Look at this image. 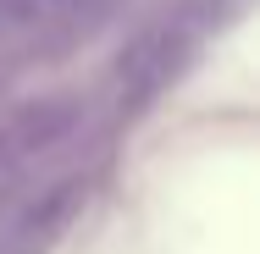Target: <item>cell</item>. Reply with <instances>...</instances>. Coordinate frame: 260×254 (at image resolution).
Listing matches in <instances>:
<instances>
[{
	"instance_id": "obj_2",
	"label": "cell",
	"mask_w": 260,
	"mask_h": 254,
	"mask_svg": "<svg viewBox=\"0 0 260 254\" xmlns=\"http://www.w3.org/2000/svg\"><path fill=\"white\" fill-rule=\"evenodd\" d=\"M78 127V100H34L22 105L6 133H0V183H11L17 171H28L34 160H45L50 150H61Z\"/></svg>"
},
{
	"instance_id": "obj_1",
	"label": "cell",
	"mask_w": 260,
	"mask_h": 254,
	"mask_svg": "<svg viewBox=\"0 0 260 254\" xmlns=\"http://www.w3.org/2000/svg\"><path fill=\"white\" fill-rule=\"evenodd\" d=\"M183 61H188V22H183V17H160V22H150V28L122 50L116 89H122L127 100H150V94H160V89L177 78Z\"/></svg>"
},
{
	"instance_id": "obj_3",
	"label": "cell",
	"mask_w": 260,
	"mask_h": 254,
	"mask_svg": "<svg viewBox=\"0 0 260 254\" xmlns=\"http://www.w3.org/2000/svg\"><path fill=\"white\" fill-rule=\"evenodd\" d=\"M116 6H122V0H78V28H94V22H105Z\"/></svg>"
}]
</instances>
